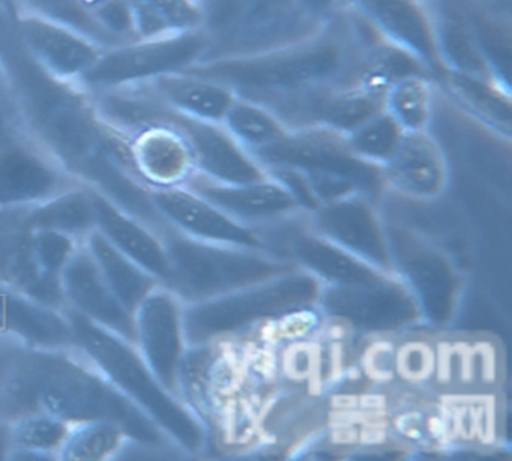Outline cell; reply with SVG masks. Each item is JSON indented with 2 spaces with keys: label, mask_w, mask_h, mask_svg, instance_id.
I'll return each mask as SVG.
<instances>
[{
  "label": "cell",
  "mask_w": 512,
  "mask_h": 461,
  "mask_svg": "<svg viewBox=\"0 0 512 461\" xmlns=\"http://www.w3.org/2000/svg\"><path fill=\"white\" fill-rule=\"evenodd\" d=\"M11 395L23 413L44 410L70 425L109 421L143 445L160 446L166 434L97 368L58 353H38L17 371ZM22 413V415H23Z\"/></svg>",
  "instance_id": "obj_1"
},
{
  "label": "cell",
  "mask_w": 512,
  "mask_h": 461,
  "mask_svg": "<svg viewBox=\"0 0 512 461\" xmlns=\"http://www.w3.org/2000/svg\"><path fill=\"white\" fill-rule=\"evenodd\" d=\"M73 331L74 347L82 350L94 367L136 403L157 427L184 451L197 454L206 443L203 419L161 385L152 373L136 344L101 328L71 308H64Z\"/></svg>",
  "instance_id": "obj_2"
},
{
  "label": "cell",
  "mask_w": 512,
  "mask_h": 461,
  "mask_svg": "<svg viewBox=\"0 0 512 461\" xmlns=\"http://www.w3.org/2000/svg\"><path fill=\"white\" fill-rule=\"evenodd\" d=\"M322 283L299 268L233 292L184 304L188 347L226 343L302 308L316 307Z\"/></svg>",
  "instance_id": "obj_3"
},
{
  "label": "cell",
  "mask_w": 512,
  "mask_h": 461,
  "mask_svg": "<svg viewBox=\"0 0 512 461\" xmlns=\"http://www.w3.org/2000/svg\"><path fill=\"white\" fill-rule=\"evenodd\" d=\"M344 59L343 46L322 29L299 43L256 55L203 59L185 71L236 92L292 94L310 91L340 76Z\"/></svg>",
  "instance_id": "obj_4"
},
{
  "label": "cell",
  "mask_w": 512,
  "mask_h": 461,
  "mask_svg": "<svg viewBox=\"0 0 512 461\" xmlns=\"http://www.w3.org/2000/svg\"><path fill=\"white\" fill-rule=\"evenodd\" d=\"M169 256V289L184 304L205 301L296 268L277 254L191 238L169 224L160 230Z\"/></svg>",
  "instance_id": "obj_5"
},
{
  "label": "cell",
  "mask_w": 512,
  "mask_h": 461,
  "mask_svg": "<svg viewBox=\"0 0 512 461\" xmlns=\"http://www.w3.org/2000/svg\"><path fill=\"white\" fill-rule=\"evenodd\" d=\"M200 8L209 46L220 47L208 59L256 55L322 31V20L307 13L299 0H203Z\"/></svg>",
  "instance_id": "obj_6"
},
{
  "label": "cell",
  "mask_w": 512,
  "mask_h": 461,
  "mask_svg": "<svg viewBox=\"0 0 512 461\" xmlns=\"http://www.w3.org/2000/svg\"><path fill=\"white\" fill-rule=\"evenodd\" d=\"M208 46L202 29L127 41L107 47L79 82L97 92L146 85L158 77L193 67L205 58Z\"/></svg>",
  "instance_id": "obj_7"
},
{
  "label": "cell",
  "mask_w": 512,
  "mask_h": 461,
  "mask_svg": "<svg viewBox=\"0 0 512 461\" xmlns=\"http://www.w3.org/2000/svg\"><path fill=\"white\" fill-rule=\"evenodd\" d=\"M317 308L323 319L368 337H389L424 323L415 296L394 272L322 286Z\"/></svg>",
  "instance_id": "obj_8"
},
{
  "label": "cell",
  "mask_w": 512,
  "mask_h": 461,
  "mask_svg": "<svg viewBox=\"0 0 512 461\" xmlns=\"http://www.w3.org/2000/svg\"><path fill=\"white\" fill-rule=\"evenodd\" d=\"M388 233L394 272L415 296L424 325L448 326L463 298V275L427 236L392 223Z\"/></svg>",
  "instance_id": "obj_9"
},
{
  "label": "cell",
  "mask_w": 512,
  "mask_h": 461,
  "mask_svg": "<svg viewBox=\"0 0 512 461\" xmlns=\"http://www.w3.org/2000/svg\"><path fill=\"white\" fill-rule=\"evenodd\" d=\"M266 167H287L302 175L332 176L355 185L362 194L380 203L386 193L382 169L365 163L350 151L346 134L322 125L290 130L286 139L256 155Z\"/></svg>",
  "instance_id": "obj_10"
},
{
  "label": "cell",
  "mask_w": 512,
  "mask_h": 461,
  "mask_svg": "<svg viewBox=\"0 0 512 461\" xmlns=\"http://www.w3.org/2000/svg\"><path fill=\"white\" fill-rule=\"evenodd\" d=\"M307 224L316 235L368 265L394 272L388 221L371 197L350 194L322 203L308 212Z\"/></svg>",
  "instance_id": "obj_11"
},
{
  "label": "cell",
  "mask_w": 512,
  "mask_h": 461,
  "mask_svg": "<svg viewBox=\"0 0 512 461\" xmlns=\"http://www.w3.org/2000/svg\"><path fill=\"white\" fill-rule=\"evenodd\" d=\"M182 313L184 302L166 286L152 290L134 313L140 355L161 385L176 395L182 359L188 350Z\"/></svg>",
  "instance_id": "obj_12"
},
{
  "label": "cell",
  "mask_w": 512,
  "mask_h": 461,
  "mask_svg": "<svg viewBox=\"0 0 512 461\" xmlns=\"http://www.w3.org/2000/svg\"><path fill=\"white\" fill-rule=\"evenodd\" d=\"M158 121L170 122L187 137L199 175L221 184H247L268 178V169L223 124L179 115L161 103L152 119Z\"/></svg>",
  "instance_id": "obj_13"
},
{
  "label": "cell",
  "mask_w": 512,
  "mask_h": 461,
  "mask_svg": "<svg viewBox=\"0 0 512 461\" xmlns=\"http://www.w3.org/2000/svg\"><path fill=\"white\" fill-rule=\"evenodd\" d=\"M184 187L259 233L266 227L307 214L292 191L271 173L262 181L247 184H221L196 173Z\"/></svg>",
  "instance_id": "obj_14"
},
{
  "label": "cell",
  "mask_w": 512,
  "mask_h": 461,
  "mask_svg": "<svg viewBox=\"0 0 512 461\" xmlns=\"http://www.w3.org/2000/svg\"><path fill=\"white\" fill-rule=\"evenodd\" d=\"M83 184L65 172L35 140L0 143V209L25 208Z\"/></svg>",
  "instance_id": "obj_15"
},
{
  "label": "cell",
  "mask_w": 512,
  "mask_h": 461,
  "mask_svg": "<svg viewBox=\"0 0 512 461\" xmlns=\"http://www.w3.org/2000/svg\"><path fill=\"white\" fill-rule=\"evenodd\" d=\"M149 197L164 223L184 235L200 241L269 251L257 230L233 220L188 187L149 188Z\"/></svg>",
  "instance_id": "obj_16"
},
{
  "label": "cell",
  "mask_w": 512,
  "mask_h": 461,
  "mask_svg": "<svg viewBox=\"0 0 512 461\" xmlns=\"http://www.w3.org/2000/svg\"><path fill=\"white\" fill-rule=\"evenodd\" d=\"M16 29L31 58L64 82H79L106 50L82 32L28 11L17 17Z\"/></svg>",
  "instance_id": "obj_17"
},
{
  "label": "cell",
  "mask_w": 512,
  "mask_h": 461,
  "mask_svg": "<svg viewBox=\"0 0 512 461\" xmlns=\"http://www.w3.org/2000/svg\"><path fill=\"white\" fill-rule=\"evenodd\" d=\"M386 43L415 56L430 73H442L434 19L422 0H346Z\"/></svg>",
  "instance_id": "obj_18"
},
{
  "label": "cell",
  "mask_w": 512,
  "mask_h": 461,
  "mask_svg": "<svg viewBox=\"0 0 512 461\" xmlns=\"http://www.w3.org/2000/svg\"><path fill=\"white\" fill-rule=\"evenodd\" d=\"M382 173L386 193L415 202H434L449 185L448 158L430 130L404 131Z\"/></svg>",
  "instance_id": "obj_19"
},
{
  "label": "cell",
  "mask_w": 512,
  "mask_h": 461,
  "mask_svg": "<svg viewBox=\"0 0 512 461\" xmlns=\"http://www.w3.org/2000/svg\"><path fill=\"white\" fill-rule=\"evenodd\" d=\"M131 166L148 188L184 187L196 175L187 137L166 121L140 125L127 139Z\"/></svg>",
  "instance_id": "obj_20"
},
{
  "label": "cell",
  "mask_w": 512,
  "mask_h": 461,
  "mask_svg": "<svg viewBox=\"0 0 512 461\" xmlns=\"http://www.w3.org/2000/svg\"><path fill=\"white\" fill-rule=\"evenodd\" d=\"M62 292L71 310L101 328L136 344L134 316L119 302L85 244H80L61 274Z\"/></svg>",
  "instance_id": "obj_21"
},
{
  "label": "cell",
  "mask_w": 512,
  "mask_h": 461,
  "mask_svg": "<svg viewBox=\"0 0 512 461\" xmlns=\"http://www.w3.org/2000/svg\"><path fill=\"white\" fill-rule=\"evenodd\" d=\"M89 190L95 211V229L116 250L130 257L163 286H169L172 271L160 233L119 208L100 191L92 187Z\"/></svg>",
  "instance_id": "obj_22"
},
{
  "label": "cell",
  "mask_w": 512,
  "mask_h": 461,
  "mask_svg": "<svg viewBox=\"0 0 512 461\" xmlns=\"http://www.w3.org/2000/svg\"><path fill=\"white\" fill-rule=\"evenodd\" d=\"M0 334L14 335L43 349L74 346L64 311L41 304L0 281Z\"/></svg>",
  "instance_id": "obj_23"
},
{
  "label": "cell",
  "mask_w": 512,
  "mask_h": 461,
  "mask_svg": "<svg viewBox=\"0 0 512 461\" xmlns=\"http://www.w3.org/2000/svg\"><path fill=\"white\" fill-rule=\"evenodd\" d=\"M158 103L199 121L223 124L238 92L230 86L181 71L146 83Z\"/></svg>",
  "instance_id": "obj_24"
},
{
  "label": "cell",
  "mask_w": 512,
  "mask_h": 461,
  "mask_svg": "<svg viewBox=\"0 0 512 461\" xmlns=\"http://www.w3.org/2000/svg\"><path fill=\"white\" fill-rule=\"evenodd\" d=\"M440 77L449 97L460 109L479 124L509 139L512 107L509 86L454 71H442Z\"/></svg>",
  "instance_id": "obj_25"
},
{
  "label": "cell",
  "mask_w": 512,
  "mask_h": 461,
  "mask_svg": "<svg viewBox=\"0 0 512 461\" xmlns=\"http://www.w3.org/2000/svg\"><path fill=\"white\" fill-rule=\"evenodd\" d=\"M83 244L94 257L116 298L133 316L140 302L152 290L163 286L157 278L140 268L130 257L116 250L97 229L92 230L83 239Z\"/></svg>",
  "instance_id": "obj_26"
},
{
  "label": "cell",
  "mask_w": 512,
  "mask_h": 461,
  "mask_svg": "<svg viewBox=\"0 0 512 461\" xmlns=\"http://www.w3.org/2000/svg\"><path fill=\"white\" fill-rule=\"evenodd\" d=\"M25 223L31 229L55 230L82 241L95 230V211L89 185H74L44 202L29 206Z\"/></svg>",
  "instance_id": "obj_27"
},
{
  "label": "cell",
  "mask_w": 512,
  "mask_h": 461,
  "mask_svg": "<svg viewBox=\"0 0 512 461\" xmlns=\"http://www.w3.org/2000/svg\"><path fill=\"white\" fill-rule=\"evenodd\" d=\"M223 125L253 155L277 145L292 130L271 107L239 94L227 112Z\"/></svg>",
  "instance_id": "obj_28"
},
{
  "label": "cell",
  "mask_w": 512,
  "mask_h": 461,
  "mask_svg": "<svg viewBox=\"0 0 512 461\" xmlns=\"http://www.w3.org/2000/svg\"><path fill=\"white\" fill-rule=\"evenodd\" d=\"M434 32L442 71L496 80L502 85L509 86L497 79L479 47L472 28L463 20L457 17L434 19Z\"/></svg>",
  "instance_id": "obj_29"
},
{
  "label": "cell",
  "mask_w": 512,
  "mask_h": 461,
  "mask_svg": "<svg viewBox=\"0 0 512 461\" xmlns=\"http://www.w3.org/2000/svg\"><path fill=\"white\" fill-rule=\"evenodd\" d=\"M382 109L383 98L356 82L317 97L310 109L313 115L310 125L347 134Z\"/></svg>",
  "instance_id": "obj_30"
},
{
  "label": "cell",
  "mask_w": 512,
  "mask_h": 461,
  "mask_svg": "<svg viewBox=\"0 0 512 461\" xmlns=\"http://www.w3.org/2000/svg\"><path fill=\"white\" fill-rule=\"evenodd\" d=\"M130 4L139 38L202 29L203 13L197 0H130Z\"/></svg>",
  "instance_id": "obj_31"
},
{
  "label": "cell",
  "mask_w": 512,
  "mask_h": 461,
  "mask_svg": "<svg viewBox=\"0 0 512 461\" xmlns=\"http://www.w3.org/2000/svg\"><path fill=\"white\" fill-rule=\"evenodd\" d=\"M383 109L404 131L430 130L434 113V88L427 74H410L389 86Z\"/></svg>",
  "instance_id": "obj_32"
},
{
  "label": "cell",
  "mask_w": 512,
  "mask_h": 461,
  "mask_svg": "<svg viewBox=\"0 0 512 461\" xmlns=\"http://www.w3.org/2000/svg\"><path fill=\"white\" fill-rule=\"evenodd\" d=\"M404 130L385 109L346 134L350 151L365 163L382 169L403 139Z\"/></svg>",
  "instance_id": "obj_33"
},
{
  "label": "cell",
  "mask_w": 512,
  "mask_h": 461,
  "mask_svg": "<svg viewBox=\"0 0 512 461\" xmlns=\"http://www.w3.org/2000/svg\"><path fill=\"white\" fill-rule=\"evenodd\" d=\"M125 433L109 421H88L71 425L61 457L68 461H98L115 454Z\"/></svg>",
  "instance_id": "obj_34"
},
{
  "label": "cell",
  "mask_w": 512,
  "mask_h": 461,
  "mask_svg": "<svg viewBox=\"0 0 512 461\" xmlns=\"http://www.w3.org/2000/svg\"><path fill=\"white\" fill-rule=\"evenodd\" d=\"M71 425L44 410L23 413L10 425L11 445L31 454L59 451L70 433Z\"/></svg>",
  "instance_id": "obj_35"
},
{
  "label": "cell",
  "mask_w": 512,
  "mask_h": 461,
  "mask_svg": "<svg viewBox=\"0 0 512 461\" xmlns=\"http://www.w3.org/2000/svg\"><path fill=\"white\" fill-rule=\"evenodd\" d=\"M28 13L46 17L53 22L70 26L76 31L82 32L86 37L92 38L103 47L118 46V41L107 34L97 20L86 11L77 0H23Z\"/></svg>",
  "instance_id": "obj_36"
},
{
  "label": "cell",
  "mask_w": 512,
  "mask_h": 461,
  "mask_svg": "<svg viewBox=\"0 0 512 461\" xmlns=\"http://www.w3.org/2000/svg\"><path fill=\"white\" fill-rule=\"evenodd\" d=\"M29 236L32 250L44 272L52 277L61 278L65 265L79 248V239L47 229H31Z\"/></svg>",
  "instance_id": "obj_37"
},
{
  "label": "cell",
  "mask_w": 512,
  "mask_h": 461,
  "mask_svg": "<svg viewBox=\"0 0 512 461\" xmlns=\"http://www.w3.org/2000/svg\"><path fill=\"white\" fill-rule=\"evenodd\" d=\"M338 0H299V4L305 8L307 13L311 16L316 17L317 20H322L326 14L331 13L334 10L335 4Z\"/></svg>",
  "instance_id": "obj_38"
},
{
  "label": "cell",
  "mask_w": 512,
  "mask_h": 461,
  "mask_svg": "<svg viewBox=\"0 0 512 461\" xmlns=\"http://www.w3.org/2000/svg\"><path fill=\"white\" fill-rule=\"evenodd\" d=\"M11 445L10 425L0 424V458L5 457V449Z\"/></svg>",
  "instance_id": "obj_39"
},
{
  "label": "cell",
  "mask_w": 512,
  "mask_h": 461,
  "mask_svg": "<svg viewBox=\"0 0 512 461\" xmlns=\"http://www.w3.org/2000/svg\"><path fill=\"white\" fill-rule=\"evenodd\" d=\"M86 11L92 13V11L97 10L100 5H103L106 0H77Z\"/></svg>",
  "instance_id": "obj_40"
},
{
  "label": "cell",
  "mask_w": 512,
  "mask_h": 461,
  "mask_svg": "<svg viewBox=\"0 0 512 461\" xmlns=\"http://www.w3.org/2000/svg\"><path fill=\"white\" fill-rule=\"evenodd\" d=\"M422 2H425V0H422Z\"/></svg>",
  "instance_id": "obj_41"
}]
</instances>
